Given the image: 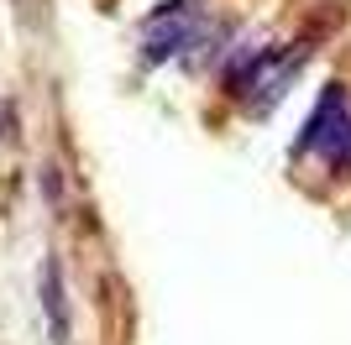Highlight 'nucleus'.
<instances>
[{"instance_id":"obj_2","label":"nucleus","mask_w":351,"mask_h":345,"mask_svg":"<svg viewBox=\"0 0 351 345\" xmlns=\"http://www.w3.org/2000/svg\"><path fill=\"white\" fill-rule=\"evenodd\" d=\"M351 120V94L346 84H325L320 89V100H315V110H309L304 131H299V142H293V157L304 162V157H325L330 146H336L341 126Z\"/></svg>"},{"instance_id":"obj_3","label":"nucleus","mask_w":351,"mask_h":345,"mask_svg":"<svg viewBox=\"0 0 351 345\" xmlns=\"http://www.w3.org/2000/svg\"><path fill=\"white\" fill-rule=\"evenodd\" d=\"M299 63H304V47H283L273 63H267V73L257 79V89L247 94V105H252V115H263L267 105H278L283 94H289V84L299 79Z\"/></svg>"},{"instance_id":"obj_5","label":"nucleus","mask_w":351,"mask_h":345,"mask_svg":"<svg viewBox=\"0 0 351 345\" xmlns=\"http://www.w3.org/2000/svg\"><path fill=\"white\" fill-rule=\"evenodd\" d=\"M325 157H330V172H336V178H351V120H346V126H341L336 146H330Z\"/></svg>"},{"instance_id":"obj_4","label":"nucleus","mask_w":351,"mask_h":345,"mask_svg":"<svg viewBox=\"0 0 351 345\" xmlns=\"http://www.w3.org/2000/svg\"><path fill=\"white\" fill-rule=\"evenodd\" d=\"M43 309H47V335L63 345L69 340V303H63V293H58V261L43 267Z\"/></svg>"},{"instance_id":"obj_6","label":"nucleus","mask_w":351,"mask_h":345,"mask_svg":"<svg viewBox=\"0 0 351 345\" xmlns=\"http://www.w3.org/2000/svg\"><path fill=\"white\" fill-rule=\"evenodd\" d=\"M0 131H5V110H0Z\"/></svg>"},{"instance_id":"obj_1","label":"nucleus","mask_w":351,"mask_h":345,"mask_svg":"<svg viewBox=\"0 0 351 345\" xmlns=\"http://www.w3.org/2000/svg\"><path fill=\"white\" fill-rule=\"evenodd\" d=\"M199 0H162L158 11L147 16V37H142V68L162 63L173 53H189V42L205 31V16L194 11Z\"/></svg>"}]
</instances>
